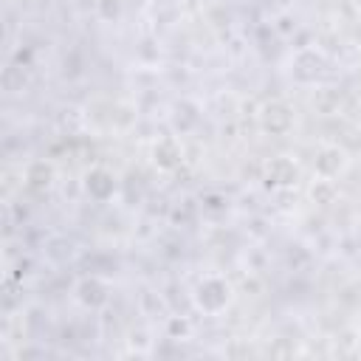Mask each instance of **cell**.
Returning <instances> with one entry per match:
<instances>
[{
	"label": "cell",
	"instance_id": "obj_1",
	"mask_svg": "<svg viewBox=\"0 0 361 361\" xmlns=\"http://www.w3.org/2000/svg\"><path fill=\"white\" fill-rule=\"evenodd\" d=\"M231 299H234V288H231V282H228L226 276H220V274L203 276V279L195 285V290H192L195 307H197L200 313H206V316L223 313V310L231 305Z\"/></svg>",
	"mask_w": 361,
	"mask_h": 361
},
{
	"label": "cell",
	"instance_id": "obj_5",
	"mask_svg": "<svg viewBox=\"0 0 361 361\" xmlns=\"http://www.w3.org/2000/svg\"><path fill=\"white\" fill-rule=\"evenodd\" d=\"M149 158L155 164V169L161 172H175L180 164H183V144L175 133H166V135H158L149 147Z\"/></svg>",
	"mask_w": 361,
	"mask_h": 361
},
{
	"label": "cell",
	"instance_id": "obj_6",
	"mask_svg": "<svg viewBox=\"0 0 361 361\" xmlns=\"http://www.w3.org/2000/svg\"><path fill=\"white\" fill-rule=\"evenodd\" d=\"M82 189H85V195H87L90 200L107 203V200L116 195L118 180H116V175H113L107 166H90V169L82 175Z\"/></svg>",
	"mask_w": 361,
	"mask_h": 361
},
{
	"label": "cell",
	"instance_id": "obj_4",
	"mask_svg": "<svg viewBox=\"0 0 361 361\" xmlns=\"http://www.w3.org/2000/svg\"><path fill=\"white\" fill-rule=\"evenodd\" d=\"M350 169V152L338 144H322L313 155V172L316 178H327L336 180Z\"/></svg>",
	"mask_w": 361,
	"mask_h": 361
},
{
	"label": "cell",
	"instance_id": "obj_8",
	"mask_svg": "<svg viewBox=\"0 0 361 361\" xmlns=\"http://www.w3.org/2000/svg\"><path fill=\"white\" fill-rule=\"evenodd\" d=\"M76 299L85 305V307H90V310H99L102 305H107V299H110V285L102 279V276H96V274H90V276H82L79 282H76Z\"/></svg>",
	"mask_w": 361,
	"mask_h": 361
},
{
	"label": "cell",
	"instance_id": "obj_10",
	"mask_svg": "<svg viewBox=\"0 0 361 361\" xmlns=\"http://www.w3.org/2000/svg\"><path fill=\"white\" fill-rule=\"evenodd\" d=\"M310 197H313V203H319V206L333 203V200H336V180L316 178L313 186H310Z\"/></svg>",
	"mask_w": 361,
	"mask_h": 361
},
{
	"label": "cell",
	"instance_id": "obj_3",
	"mask_svg": "<svg viewBox=\"0 0 361 361\" xmlns=\"http://www.w3.org/2000/svg\"><path fill=\"white\" fill-rule=\"evenodd\" d=\"M299 178H302V166L290 155H276V158L265 161V166H262V183L274 192L293 189L299 183Z\"/></svg>",
	"mask_w": 361,
	"mask_h": 361
},
{
	"label": "cell",
	"instance_id": "obj_2",
	"mask_svg": "<svg viewBox=\"0 0 361 361\" xmlns=\"http://www.w3.org/2000/svg\"><path fill=\"white\" fill-rule=\"evenodd\" d=\"M254 116H257L259 133L274 135V138L288 135V133L293 130V124H296V113H293L290 102H285V99H265V102L257 107Z\"/></svg>",
	"mask_w": 361,
	"mask_h": 361
},
{
	"label": "cell",
	"instance_id": "obj_11",
	"mask_svg": "<svg viewBox=\"0 0 361 361\" xmlns=\"http://www.w3.org/2000/svg\"><path fill=\"white\" fill-rule=\"evenodd\" d=\"M102 8H107L102 17H107V20H110V17H118V0H102V3H99V11H102Z\"/></svg>",
	"mask_w": 361,
	"mask_h": 361
},
{
	"label": "cell",
	"instance_id": "obj_7",
	"mask_svg": "<svg viewBox=\"0 0 361 361\" xmlns=\"http://www.w3.org/2000/svg\"><path fill=\"white\" fill-rule=\"evenodd\" d=\"M54 180H56V166L48 158H34L23 169V186L28 192H34V195L48 192L54 186Z\"/></svg>",
	"mask_w": 361,
	"mask_h": 361
},
{
	"label": "cell",
	"instance_id": "obj_9",
	"mask_svg": "<svg viewBox=\"0 0 361 361\" xmlns=\"http://www.w3.org/2000/svg\"><path fill=\"white\" fill-rule=\"evenodd\" d=\"M149 14L155 23H175L180 17V0H149Z\"/></svg>",
	"mask_w": 361,
	"mask_h": 361
}]
</instances>
